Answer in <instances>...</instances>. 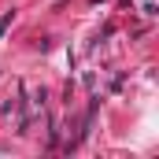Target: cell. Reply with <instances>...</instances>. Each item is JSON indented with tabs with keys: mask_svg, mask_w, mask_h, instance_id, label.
<instances>
[{
	"mask_svg": "<svg viewBox=\"0 0 159 159\" xmlns=\"http://www.w3.org/2000/svg\"><path fill=\"white\" fill-rule=\"evenodd\" d=\"M7 26H11V11H7V15H4V19H0V34H4V30H7Z\"/></svg>",
	"mask_w": 159,
	"mask_h": 159,
	"instance_id": "1",
	"label": "cell"
}]
</instances>
